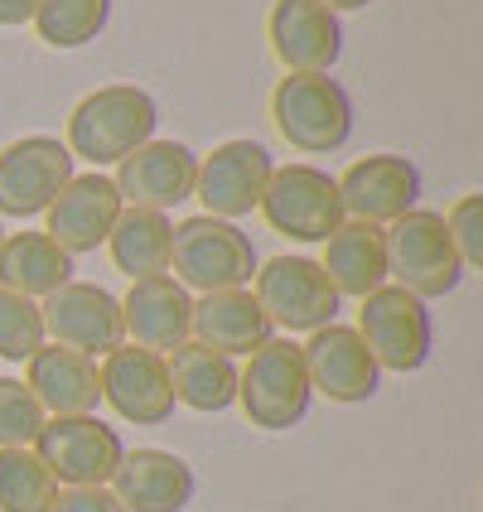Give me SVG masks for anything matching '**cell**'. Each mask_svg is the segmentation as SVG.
<instances>
[{"label": "cell", "instance_id": "1", "mask_svg": "<svg viewBox=\"0 0 483 512\" xmlns=\"http://www.w3.org/2000/svg\"><path fill=\"white\" fill-rule=\"evenodd\" d=\"M155 126H160L155 97L145 87L112 83L87 92L73 107L63 145L73 150V160H87L92 170H102V165H121L145 141H155Z\"/></svg>", "mask_w": 483, "mask_h": 512}, {"label": "cell", "instance_id": "2", "mask_svg": "<svg viewBox=\"0 0 483 512\" xmlns=\"http://www.w3.org/2000/svg\"><path fill=\"white\" fill-rule=\"evenodd\" d=\"M271 121L300 155H329L353 136V102L329 73H285L271 92Z\"/></svg>", "mask_w": 483, "mask_h": 512}, {"label": "cell", "instance_id": "3", "mask_svg": "<svg viewBox=\"0 0 483 512\" xmlns=\"http://www.w3.org/2000/svg\"><path fill=\"white\" fill-rule=\"evenodd\" d=\"M170 271L184 290H199V295L242 290V285H252V276H256V247L237 223H223V218L199 213V218H184V223L174 228Z\"/></svg>", "mask_w": 483, "mask_h": 512}, {"label": "cell", "instance_id": "4", "mask_svg": "<svg viewBox=\"0 0 483 512\" xmlns=\"http://www.w3.org/2000/svg\"><path fill=\"white\" fill-rule=\"evenodd\" d=\"M382 247H387V276L392 285L411 290L416 300H440L464 281V261H459L455 242L445 232V218L430 208H411L397 223L382 228Z\"/></svg>", "mask_w": 483, "mask_h": 512}, {"label": "cell", "instance_id": "5", "mask_svg": "<svg viewBox=\"0 0 483 512\" xmlns=\"http://www.w3.org/2000/svg\"><path fill=\"white\" fill-rule=\"evenodd\" d=\"M310 377L295 339H266L237 368V401L256 430H290L310 411Z\"/></svg>", "mask_w": 483, "mask_h": 512}, {"label": "cell", "instance_id": "6", "mask_svg": "<svg viewBox=\"0 0 483 512\" xmlns=\"http://www.w3.org/2000/svg\"><path fill=\"white\" fill-rule=\"evenodd\" d=\"M256 208H261L266 228L290 242H324L348 218L339 199V179L319 165H276Z\"/></svg>", "mask_w": 483, "mask_h": 512}, {"label": "cell", "instance_id": "7", "mask_svg": "<svg viewBox=\"0 0 483 512\" xmlns=\"http://www.w3.org/2000/svg\"><path fill=\"white\" fill-rule=\"evenodd\" d=\"M256 281V305L266 310L271 329H285V334H314L324 324L339 319L343 295L329 285L324 266L310 261V256H271Z\"/></svg>", "mask_w": 483, "mask_h": 512}, {"label": "cell", "instance_id": "8", "mask_svg": "<svg viewBox=\"0 0 483 512\" xmlns=\"http://www.w3.org/2000/svg\"><path fill=\"white\" fill-rule=\"evenodd\" d=\"M358 339L368 343L372 363L382 372H416L426 368L435 329H430L426 300H416L401 285H377L372 295H363L358 310Z\"/></svg>", "mask_w": 483, "mask_h": 512}, {"label": "cell", "instance_id": "9", "mask_svg": "<svg viewBox=\"0 0 483 512\" xmlns=\"http://www.w3.org/2000/svg\"><path fill=\"white\" fill-rule=\"evenodd\" d=\"M29 450L54 474L58 488L107 484L116 474V464H121V455H126L121 435L112 426H102L97 416H49Z\"/></svg>", "mask_w": 483, "mask_h": 512}, {"label": "cell", "instance_id": "10", "mask_svg": "<svg viewBox=\"0 0 483 512\" xmlns=\"http://www.w3.org/2000/svg\"><path fill=\"white\" fill-rule=\"evenodd\" d=\"M73 179V150L58 136H20L0 150V218H39Z\"/></svg>", "mask_w": 483, "mask_h": 512}, {"label": "cell", "instance_id": "11", "mask_svg": "<svg viewBox=\"0 0 483 512\" xmlns=\"http://www.w3.org/2000/svg\"><path fill=\"white\" fill-rule=\"evenodd\" d=\"M271 170H276V160H271V150L261 141H223L213 145L208 155H199L194 199L203 203L208 218L237 223V218H247L261 203Z\"/></svg>", "mask_w": 483, "mask_h": 512}, {"label": "cell", "instance_id": "12", "mask_svg": "<svg viewBox=\"0 0 483 512\" xmlns=\"http://www.w3.org/2000/svg\"><path fill=\"white\" fill-rule=\"evenodd\" d=\"M39 314H44V334L58 348H73L83 358H107L116 343H126L121 300L112 290H102V285H87V281L58 285L54 295L39 300Z\"/></svg>", "mask_w": 483, "mask_h": 512}, {"label": "cell", "instance_id": "13", "mask_svg": "<svg viewBox=\"0 0 483 512\" xmlns=\"http://www.w3.org/2000/svg\"><path fill=\"white\" fill-rule=\"evenodd\" d=\"M97 387H102V401L112 406L121 421L165 426L174 416L170 368H165V358L150 353V348L116 343L112 353L102 358V368H97Z\"/></svg>", "mask_w": 483, "mask_h": 512}, {"label": "cell", "instance_id": "14", "mask_svg": "<svg viewBox=\"0 0 483 512\" xmlns=\"http://www.w3.org/2000/svg\"><path fill=\"white\" fill-rule=\"evenodd\" d=\"M300 358H305L310 392L339 401V406L372 401L377 387H382V368L372 363L368 343L358 339V329H348V324H324V329H314L310 339L300 343Z\"/></svg>", "mask_w": 483, "mask_h": 512}, {"label": "cell", "instance_id": "15", "mask_svg": "<svg viewBox=\"0 0 483 512\" xmlns=\"http://www.w3.org/2000/svg\"><path fill=\"white\" fill-rule=\"evenodd\" d=\"M194 170H199V155L184 141H145L116 165L112 184L126 208L170 213L184 199H194Z\"/></svg>", "mask_w": 483, "mask_h": 512}, {"label": "cell", "instance_id": "16", "mask_svg": "<svg viewBox=\"0 0 483 512\" xmlns=\"http://www.w3.org/2000/svg\"><path fill=\"white\" fill-rule=\"evenodd\" d=\"M339 199L348 218L387 228V223H397L401 213L416 208L421 174H416V165L406 155H368V160H353L339 174Z\"/></svg>", "mask_w": 483, "mask_h": 512}, {"label": "cell", "instance_id": "17", "mask_svg": "<svg viewBox=\"0 0 483 512\" xmlns=\"http://www.w3.org/2000/svg\"><path fill=\"white\" fill-rule=\"evenodd\" d=\"M266 39L285 73H329L343 54L339 15L319 0H276L266 15Z\"/></svg>", "mask_w": 483, "mask_h": 512}, {"label": "cell", "instance_id": "18", "mask_svg": "<svg viewBox=\"0 0 483 512\" xmlns=\"http://www.w3.org/2000/svg\"><path fill=\"white\" fill-rule=\"evenodd\" d=\"M121 208H126V203H121L116 184L102 170L73 174V179L63 184V194L49 203V213H44L49 228L44 232H49L68 256L97 252V247H107V237H112Z\"/></svg>", "mask_w": 483, "mask_h": 512}, {"label": "cell", "instance_id": "19", "mask_svg": "<svg viewBox=\"0 0 483 512\" xmlns=\"http://www.w3.org/2000/svg\"><path fill=\"white\" fill-rule=\"evenodd\" d=\"M189 324H194V295L174 276L131 281L126 300H121V329L131 334L136 348H150L165 358L179 343H189Z\"/></svg>", "mask_w": 483, "mask_h": 512}, {"label": "cell", "instance_id": "20", "mask_svg": "<svg viewBox=\"0 0 483 512\" xmlns=\"http://www.w3.org/2000/svg\"><path fill=\"white\" fill-rule=\"evenodd\" d=\"M107 488L126 512H184L194 503V469L174 450H126Z\"/></svg>", "mask_w": 483, "mask_h": 512}, {"label": "cell", "instance_id": "21", "mask_svg": "<svg viewBox=\"0 0 483 512\" xmlns=\"http://www.w3.org/2000/svg\"><path fill=\"white\" fill-rule=\"evenodd\" d=\"M25 387L44 406V416H97V401H102L97 363L73 348H58V343H44L29 358Z\"/></svg>", "mask_w": 483, "mask_h": 512}, {"label": "cell", "instance_id": "22", "mask_svg": "<svg viewBox=\"0 0 483 512\" xmlns=\"http://www.w3.org/2000/svg\"><path fill=\"white\" fill-rule=\"evenodd\" d=\"M189 339L203 343V348H218L228 358H247L256 353L266 339H276L266 310L256 305V295L242 285V290H213L194 300V324H189Z\"/></svg>", "mask_w": 483, "mask_h": 512}, {"label": "cell", "instance_id": "23", "mask_svg": "<svg viewBox=\"0 0 483 512\" xmlns=\"http://www.w3.org/2000/svg\"><path fill=\"white\" fill-rule=\"evenodd\" d=\"M324 276L339 295L363 300L377 285H387V247H382V228L343 218L339 228L324 237Z\"/></svg>", "mask_w": 483, "mask_h": 512}, {"label": "cell", "instance_id": "24", "mask_svg": "<svg viewBox=\"0 0 483 512\" xmlns=\"http://www.w3.org/2000/svg\"><path fill=\"white\" fill-rule=\"evenodd\" d=\"M165 368H170V387H174V406H189V411H228L237 401V363L218 348H203V343H179L174 353H165Z\"/></svg>", "mask_w": 483, "mask_h": 512}, {"label": "cell", "instance_id": "25", "mask_svg": "<svg viewBox=\"0 0 483 512\" xmlns=\"http://www.w3.org/2000/svg\"><path fill=\"white\" fill-rule=\"evenodd\" d=\"M68 281H73V256L49 232H5V242H0V285L5 290H15L25 300H44Z\"/></svg>", "mask_w": 483, "mask_h": 512}, {"label": "cell", "instance_id": "26", "mask_svg": "<svg viewBox=\"0 0 483 512\" xmlns=\"http://www.w3.org/2000/svg\"><path fill=\"white\" fill-rule=\"evenodd\" d=\"M170 242H174L170 213L121 208L112 237H107V252H112L116 271H126L131 281H145V276H170Z\"/></svg>", "mask_w": 483, "mask_h": 512}, {"label": "cell", "instance_id": "27", "mask_svg": "<svg viewBox=\"0 0 483 512\" xmlns=\"http://www.w3.org/2000/svg\"><path fill=\"white\" fill-rule=\"evenodd\" d=\"M107 20H112V0H39L29 25L39 29L49 49H83L107 29Z\"/></svg>", "mask_w": 483, "mask_h": 512}, {"label": "cell", "instance_id": "28", "mask_svg": "<svg viewBox=\"0 0 483 512\" xmlns=\"http://www.w3.org/2000/svg\"><path fill=\"white\" fill-rule=\"evenodd\" d=\"M54 498V474L39 464L29 445L0 450V512H54Z\"/></svg>", "mask_w": 483, "mask_h": 512}, {"label": "cell", "instance_id": "29", "mask_svg": "<svg viewBox=\"0 0 483 512\" xmlns=\"http://www.w3.org/2000/svg\"><path fill=\"white\" fill-rule=\"evenodd\" d=\"M44 343H49V334H44L39 300H25V295L0 285V358L5 363H29Z\"/></svg>", "mask_w": 483, "mask_h": 512}, {"label": "cell", "instance_id": "30", "mask_svg": "<svg viewBox=\"0 0 483 512\" xmlns=\"http://www.w3.org/2000/svg\"><path fill=\"white\" fill-rule=\"evenodd\" d=\"M44 406L34 401L20 377H0V450H20V445H34V435L44 426Z\"/></svg>", "mask_w": 483, "mask_h": 512}, {"label": "cell", "instance_id": "31", "mask_svg": "<svg viewBox=\"0 0 483 512\" xmlns=\"http://www.w3.org/2000/svg\"><path fill=\"white\" fill-rule=\"evenodd\" d=\"M440 218H445V232L455 242L464 271L483 266V194H459L450 213H440Z\"/></svg>", "mask_w": 483, "mask_h": 512}, {"label": "cell", "instance_id": "32", "mask_svg": "<svg viewBox=\"0 0 483 512\" xmlns=\"http://www.w3.org/2000/svg\"><path fill=\"white\" fill-rule=\"evenodd\" d=\"M54 512H126L116 503V493L107 484H92V488H58Z\"/></svg>", "mask_w": 483, "mask_h": 512}, {"label": "cell", "instance_id": "33", "mask_svg": "<svg viewBox=\"0 0 483 512\" xmlns=\"http://www.w3.org/2000/svg\"><path fill=\"white\" fill-rule=\"evenodd\" d=\"M34 5H39V0H0V25L5 29L29 25V20H34Z\"/></svg>", "mask_w": 483, "mask_h": 512}, {"label": "cell", "instance_id": "34", "mask_svg": "<svg viewBox=\"0 0 483 512\" xmlns=\"http://www.w3.org/2000/svg\"><path fill=\"white\" fill-rule=\"evenodd\" d=\"M324 10H334V15H343V10H368L372 0H319Z\"/></svg>", "mask_w": 483, "mask_h": 512}, {"label": "cell", "instance_id": "35", "mask_svg": "<svg viewBox=\"0 0 483 512\" xmlns=\"http://www.w3.org/2000/svg\"><path fill=\"white\" fill-rule=\"evenodd\" d=\"M0 242H5V228H0Z\"/></svg>", "mask_w": 483, "mask_h": 512}]
</instances>
